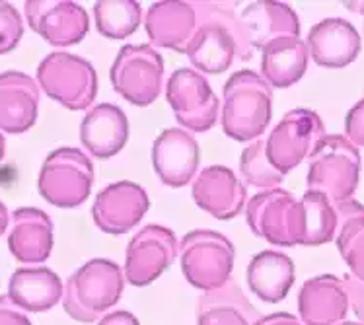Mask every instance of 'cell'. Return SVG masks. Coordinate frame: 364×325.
Listing matches in <instances>:
<instances>
[{
    "mask_svg": "<svg viewBox=\"0 0 364 325\" xmlns=\"http://www.w3.org/2000/svg\"><path fill=\"white\" fill-rule=\"evenodd\" d=\"M197 31L187 59L197 73L220 74L236 59L250 60L253 47L234 2H193Z\"/></svg>",
    "mask_w": 364,
    "mask_h": 325,
    "instance_id": "1",
    "label": "cell"
},
{
    "mask_svg": "<svg viewBox=\"0 0 364 325\" xmlns=\"http://www.w3.org/2000/svg\"><path fill=\"white\" fill-rule=\"evenodd\" d=\"M223 131L232 141L253 142L261 139L273 115V88L255 70H238L223 90Z\"/></svg>",
    "mask_w": 364,
    "mask_h": 325,
    "instance_id": "2",
    "label": "cell"
},
{
    "mask_svg": "<svg viewBox=\"0 0 364 325\" xmlns=\"http://www.w3.org/2000/svg\"><path fill=\"white\" fill-rule=\"evenodd\" d=\"M125 290V271L112 259H90L68 277L63 308L80 324L100 321Z\"/></svg>",
    "mask_w": 364,
    "mask_h": 325,
    "instance_id": "3",
    "label": "cell"
},
{
    "mask_svg": "<svg viewBox=\"0 0 364 325\" xmlns=\"http://www.w3.org/2000/svg\"><path fill=\"white\" fill-rule=\"evenodd\" d=\"M360 181V152L343 134H326L310 154L308 191L327 195L333 203L353 199Z\"/></svg>",
    "mask_w": 364,
    "mask_h": 325,
    "instance_id": "4",
    "label": "cell"
},
{
    "mask_svg": "<svg viewBox=\"0 0 364 325\" xmlns=\"http://www.w3.org/2000/svg\"><path fill=\"white\" fill-rule=\"evenodd\" d=\"M179 259L187 282L208 292L232 281L236 250L220 232L191 230L179 242Z\"/></svg>",
    "mask_w": 364,
    "mask_h": 325,
    "instance_id": "5",
    "label": "cell"
},
{
    "mask_svg": "<svg viewBox=\"0 0 364 325\" xmlns=\"http://www.w3.org/2000/svg\"><path fill=\"white\" fill-rule=\"evenodd\" d=\"M94 185V164L80 148L63 146L45 158L39 170L38 191L59 208H76L88 201Z\"/></svg>",
    "mask_w": 364,
    "mask_h": 325,
    "instance_id": "6",
    "label": "cell"
},
{
    "mask_svg": "<svg viewBox=\"0 0 364 325\" xmlns=\"http://www.w3.org/2000/svg\"><path fill=\"white\" fill-rule=\"evenodd\" d=\"M38 84L47 96L70 111H84L97 96L92 63L67 51L49 53L38 67Z\"/></svg>",
    "mask_w": 364,
    "mask_h": 325,
    "instance_id": "7",
    "label": "cell"
},
{
    "mask_svg": "<svg viewBox=\"0 0 364 325\" xmlns=\"http://www.w3.org/2000/svg\"><path fill=\"white\" fill-rule=\"evenodd\" d=\"M112 86L123 100L136 107H146L162 96L164 59L149 43L125 45L113 60Z\"/></svg>",
    "mask_w": 364,
    "mask_h": 325,
    "instance_id": "8",
    "label": "cell"
},
{
    "mask_svg": "<svg viewBox=\"0 0 364 325\" xmlns=\"http://www.w3.org/2000/svg\"><path fill=\"white\" fill-rule=\"evenodd\" d=\"M323 137L326 125L316 111L304 107L290 110L265 139L269 162L279 174L287 176L306 158H310L316 144Z\"/></svg>",
    "mask_w": 364,
    "mask_h": 325,
    "instance_id": "9",
    "label": "cell"
},
{
    "mask_svg": "<svg viewBox=\"0 0 364 325\" xmlns=\"http://www.w3.org/2000/svg\"><path fill=\"white\" fill-rule=\"evenodd\" d=\"M166 100L181 129L207 133L220 113V100L208 80L195 68H178L166 82Z\"/></svg>",
    "mask_w": 364,
    "mask_h": 325,
    "instance_id": "10",
    "label": "cell"
},
{
    "mask_svg": "<svg viewBox=\"0 0 364 325\" xmlns=\"http://www.w3.org/2000/svg\"><path fill=\"white\" fill-rule=\"evenodd\" d=\"M179 255L178 236L166 226L149 224L139 230L125 252V279L133 287H149L168 271Z\"/></svg>",
    "mask_w": 364,
    "mask_h": 325,
    "instance_id": "11",
    "label": "cell"
},
{
    "mask_svg": "<svg viewBox=\"0 0 364 325\" xmlns=\"http://www.w3.org/2000/svg\"><path fill=\"white\" fill-rule=\"evenodd\" d=\"M298 199L287 189H269L247 201L245 220L255 236L279 247L296 245Z\"/></svg>",
    "mask_w": 364,
    "mask_h": 325,
    "instance_id": "12",
    "label": "cell"
},
{
    "mask_svg": "<svg viewBox=\"0 0 364 325\" xmlns=\"http://www.w3.org/2000/svg\"><path fill=\"white\" fill-rule=\"evenodd\" d=\"M23 14L31 30L53 47L80 43L90 31L88 12L78 2L28 0Z\"/></svg>",
    "mask_w": 364,
    "mask_h": 325,
    "instance_id": "13",
    "label": "cell"
},
{
    "mask_svg": "<svg viewBox=\"0 0 364 325\" xmlns=\"http://www.w3.org/2000/svg\"><path fill=\"white\" fill-rule=\"evenodd\" d=\"M149 208L150 197L141 185L134 181H115L97 193L92 216L102 232L123 236L144 218Z\"/></svg>",
    "mask_w": 364,
    "mask_h": 325,
    "instance_id": "14",
    "label": "cell"
},
{
    "mask_svg": "<svg viewBox=\"0 0 364 325\" xmlns=\"http://www.w3.org/2000/svg\"><path fill=\"white\" fill-rule=\"evenodd\" d=\"M199 164V142L181 127H171L162 131L152 144V166L158 179L166 187L178 189L186 187L187 183H193Z\"/></svg>",
    "mask_w": 364,
    "mask_h": 325,
    "instance_id": "15",
    "label": "cell"
},
{
    "mask_svg": "<svg viewBox=\"0 0 364 325\" xmlns=\"http://www.w3.org/2000/svg\"><path fill=\"white\" fill-rule=\"evenodd\" d=\"M197 207L218 220H232L247 207L244 181L226 166H208L197 174L191 185Z\"/></svg>",
    "mask_w": 364,
    "mask_h": 325,
    "instance_id": "16",
    "label": "cell"
},
{
    "mask_svg": "<svg viewBox=\"0 0 364 325\" xmlns=\"http://www.w3.org/2000/svg\"><path fill=\"white\" fill-rule=\"evenodd\" d=\"M55 228L51 216L41 208L22 207L10 215L8 250L16 261L26 267L41 265L51 257Z\"/></svg>",
    "mask_w": 364,
    "mask_h": 325,
    "instance_id": "17",
    "label": "cell"
},
{
    "mask_svg": "<svg viewBox=\"0 0 364 325\" xmlns=\"http://www.w3.org/2000/svg\"><path fill=\"white\" fill-rule=\"evenodd\" d=\"M350 300L345 282L335 275H318L298 292V314L304 325H339L349 314Z\"/></svg>",
    "mask_w": 364,
    "mask_h": 325,
    "instance_id": "18",
    "label": "cell"
},
{
    "mask_svg": "<svg viewBox=\"0 0 364 325\" xmlns=\"http://www.w3.org/2000/svg\"><path fill=\"white\" fill-rule=\"evenodd\" d=\"M38 80L20 70L0 74V133L22 134L36 125L39 115Z\"/></svg>",
    "mask_w": 364,
    "mask_h": 325,
    "instance_id": "19",
    "label": "cell"
},
{
    "mask_svg": "<svg viewBox=\"0 0 364 325\" xmlns=\"http://www.w3.org/2000/svg\"><path fill=\"white\" fill-rule=\"evenodd\" d=\"M144 28L152 47L187 53L197 31V12L193 2L162 0L154 2L146 12Z\"/></svg>",
    "mask_w": 364,
    "mask_h": 325,
    "instance_id": "20",
    "label": "cell"
},
{
    "mask_svg": "<svg viewBox=\"0 0 364 325\" xmlns=\"http://www.w3.org/2000/svg\"><path fill=\"white\" fill-rule=\"evenodd\" d=\"M306 45L316 65L323 68H345L357 60L363 41L349 20L326 18L310 30Z\"/></svg>",
    "mask_w": 364,
    "mask_h": 325,
    "instance_id": "21",
    "label": "cell"
},
{
    "mask_svg": "<svg viewBox=\"0 0 364 325\" xmlns=\"http://www.w3.org/2000/svg\"><path fill=\"white\" fill-rule=\"evenodd\" d=\"M80 141L97 160H109L129 141V119L115 104H100L88 110L80 123Z\"/></svg>",
    "mask_w": 364,
    "mask_h": 325,
    "instance_id": "22",
    "label": "cell"
},
{
    "mask_svg": "<svg viewBox=\"0 0 364 325\" xmlns=\"http://www.w3.org/2000/svg\"><path fill=\"white\" fill-rule=\"evenodd\" d=\"M65 284L53 269L20 267L8 281V298L28 314H41L63 302Z\"/></svg>",
    "mask_w": 364,
    "mask_h": 325,
    "instance_id": "23",
    "label": "cell"
},
{
    "mask_svg": "<svg viewBox=\"0 0 364 325\" xmlns=\"http://www.w3.org/2000/svg\"><path fill=\"white\" fill-rule=\"evenodd\" d=\"M242 23L250 37L253 51L263 49L269 43L281 37L300 36V20L298 14L284 2L259 0L252 2L242 10Z\"/></svg>",
    "mask_w": 364,
    "mask_h": 325,
    "instance_id": "24",
    "label": "cell"
},
{
    "mask_svg": "<svg viewBox=\"0 0 364 325\" xmlns=\"http://www.w3.org/2000/svg\"><path fill=\"white\" fill-rule=\"evenodd\" d=\"M245 279L250 290L259 300L267 304L283 302L296 281L294 261L287 253L265 250L253 255Z\"/></svg>",
    "mask_w": 364,
    "mask_h": 325,
    "instance_id": "25",
    "label": "cell"
},
{
    "mask_svg": "<svg viewBox=\"0 0 364 325\" xmlns=\"http://www.w3.org/2000/svg\"><path fill=\"white\" fill-rule=\"evenodd\" d=\"M310 51L300 37H281L261 49V76L273 88H290L308 70Z\"/></svg>",
    "mask_w": 364,
    "mask_h": 325,
    "instance_id": "26",
    "label": "cell"
},
{
    "mask_svg": "<svg viewBox=\"0 0 364 325\" xmlns=\"http://www.w3.org/2000/svg\"><path fill=\"white\" fill-rule=\"evenodd\" d=\"M257 319L259 311L234 281L203 292L197 302V325H255Z\"/></svg>",
    "mask_w": 364,
    "mask_h": 325,
    "instance_id": "27",
    "label": "cell"
},
{
    "mask_svg": "<svg viewBox=\"0 0 364 325\" xmlns=\"http://www.w3.org/2000/svg\"><path fill=\"white\" fill-rule=\"evenodd\" d=\"M339 228L337 205L327 195L306 191L298 201L296 245H321L333 242Z\"/></svg>",
    "mask_w": 364,
    "mask_h": 325,
    "instance_id": "28",
    "label": "cell"
},
{
    "mask_svg": "<svg viewBox=\"0 0 364 325\" xmlns=\"http://www.w3.org/2000/svg\"><path fill=\"white\" fill-rule=\"evenodd\" d=\"M339 228L335 236L337 250L357 281L364 282V205L355 199L339 201Z\"/></svg>",
    "mask_w": 364,
    "mask_h": 325,
    "instance_id": "29",
    "label": "cell"
},
{
    "mask_svg": "<svg viewBox=\"0 0 364 325\" xmlns=\"http://www.w3.org/2000/svg\"><path fill=\"white\" fill-rule=\"evenodd\" d=\"M97 31L107 39H125L142 22L141 2L136 0H100L94 4Z\"/></svg>",
    "mask_w": 364,
    "mask_h": 325,
    "instance_id": "30",
    "label": "cell"
},
{
    "mask_svg": "<svg viewBox=\"0 0 364 325\" xmlns=\"http://www.w3.org/2000/svg\"><path fill=\"white\" fill-rule=\"evenodd\" d=\"M240 176L245 183L261 191L281 187L284 179L283 174H279L269 162L263 139H257L244 148V152L240 156Z\"/></svg>",
    "mask_w": 364,
    "mask_h": 325,
    "instance_id": "31",
    "label": "cell"
},
{
    "mask_svg": "<svg viewBox=\"0 0 364 325\" xmlns=\"http://www.w3.org/2000/svg\"><path fill=\"white\" fill-rule=\"evenodd\" d=\"M23 37V20L18 8L0 0V55L14 51Z\"/></svg>",
    "mask_w": 364,
    "mask_h": 325,
    "instance_id": "32",
    "label": "cell"
},
{
    "mask_svg": "<svg viewBox=\"0 0 364 325\" xmlns=\"http://www.w3.org/2000/svg\"><path fill=\"white\" fill-rule=\"evenodd\" d=\"M345 137L355 146H364V97L353 105L345 117Z\"/></svg>",
    "mask_w": 364,
    "mask_h": 325,
    "instance_id": "33",
    "label": "cell"
},
{
    "mask_svg": "<svg viewBox=\"0 0 364 325\" xmlns=\"http://www.w3.org/2000/svg\"><path fill=\"white\" fill-rule=\"evenodd\" d=\"M0 325H31L28 311L16 306L8 294L0 296Z\"/></svg>",
    "mask_w": 364,
    "mask_h": 325,
    "instance_id": "34",
    "label": "cell"
},
{
    "mask_svg": "<svg viewBox=\"0 0 364 325\" xmlns=\"http://www.w3.org/2000/svg\"><path fill=\"white\" fill-rule=\"evenodd\" d=\"M343 282H345L347 292H349L350 308L357 314L358 321L364 325V282L357 281L353 275H345V277H343Z\"/></svg>",
    "mask_w": 364,
    "mask_h": 325,
    "instance_id": "35",
    "label": "cell"
},
{
    "mask_svg": "<svg viewBox=\"0 0 364 325\" xmlns=\"http://www.w3.org/2000/svg\"><path fill=\"white\" fill-rule=\"evenodd\" d=\"M97 325H141V324H139V319L134 318L131 311L115 310V311H107L104 318L97 321Z\"/></svg>",
    "mask_w": 364,
    "mask_h": 325,
    "instance_id": "36",
    "label": "cell"
},
{
    "mask_svg": "<svg viewBox=\"0 0 364 325\" xmlns=\"http://www.w3.org/2000/svg\"><path fill=\"white\" fill-rule=\"evenodd\" d=\"M255 325H304L300 321V318L292 316L289 311H277V314H267V316H261Z\"/></svg>",
    "mask_w": 364,
    "mask_h": 325,
    "instance_id": "37",
    "label": "cell"
},
{
    "mask_svg": "<svg viewBox=\"0 0 364 325\" xmlns=\"http://www.w3.org/2000/svg\"><path fill=\"white\" fill-rule=\"evenodd\" d=\"M10 228V213H8L6 205L0 201V236Z\"/></svg>",
    "mask_w": 364,
    "mask_h": 325,
    "instance_id": "38",
    "label": "cell"
},
{
    "mask_svg": "<svg viewBox=\"0 0 364 325\" xmlns=\"http://www.w3.org/2000/svg\"><path fill=\"white\" fill-rule=\"evenodd\" d=\"M345 6L349 8L350 12H358V14H364V2H345Z\"/></svg>",
    "mask_w": 364,
    "mask_h": 325,
    "instance_id": "39",
    "label": "cell"
},
{
    "mask_svg": "<svg viewBox=\"0 0 364 325\" xmlns=\"http://www.w3.org/2000/svg\"><path fill=\"white\" fill-rule=\"evenodd\" d=\"M4 154H6V141H4V134L0 133V162H2Z\"/></svg>",
    "mask_w": 364,
    "mask_h": 325,
    "instance_id": "40",
    "label": "cell"
},
{
    "mask_svg": "<svg viewBox=\"0 0 364 325\" xmlns=\"http://www.w3.org/2000/svg\"><path fill=\"white\" fill-rule=\"evenodd\" d=\"M339 325H363L360 321H341Z\"/></svg>",
    "mask_w": 364,
    "mask_h": 325,
    "instance_id": "41",
    "label": "cell"
}]
</instances>
